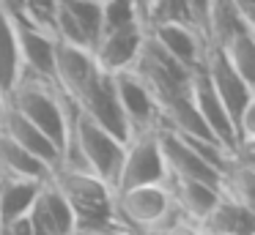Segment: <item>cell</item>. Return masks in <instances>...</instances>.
Returning <instances> with one entry per match:
<instances>
[{
    "label": "cell",
    "instance_id": "6da1fadb",
    "mask_svg": "<svg viewBox=\"0 0 255 235\" xmlns=\"http://www.w3.org/2000/svg\"><path fill=\"white\" fill-rule=\"evenodd\" d=\"M69 101L72 98L52 79L36 77L30 71H22L17 87L8 96V107H14L33 126H39L61 148V153H63L66 140H69Z\"/></svg>",
    "mask_w": 255,
    "mask_h": 235
},
{
    "label": "cell",
    "instance_id": "7a4b0ae2",
    "mask_svg": "<svg viewBox=\"0 0 255 235\" xmlns=\"http://www.w3.org/2000/svg\"><path fill=\"white\" fill-rule=\"evenodd\" d=\"M113 205L116 213L132 233H148L159 230L170 219L181 216L170 200V191L165 183H145L132 189L113 191Z\"/></svg>",
    "mask_w": 255,
    "mask_h": 235
},
{
    "label": "cell",
    "instance_id": "3957f363",
    "mask_svg": "<svg viewBox=\"0 0 255 235\" xmlns=\"http://www.w3.org/2000/svg\"><path fill=\"white\" fill-rule=\"evenodd\" d=\"M200 74L206 77V82L211 85L214 96L222 101V107L228 109V115L233 118V126H236L239 115L255 101V85H250V82L228 63L222 49L217 47L214 41H209V38H206V47H203Z\"/></svg>",
    "mask_w": 255,
    "mask_h": 235
},
{
    "label": "cell",
    "instance_id": "277c9868",
    "mask_svg": "<svg viewBox=\"0 0 255 235\" xmlns=\"http://www.w3.org/2000/svg\"><path fill=\"white\" fill-rule=\"evenodd\" d=\"M165 178H167V169H165V161H162L159 142H156V129L132 134L129 142L124 145V158L116 180H113V191L145 186V183H165Z\"/></svg>",
    "mask_w": 255,
    "mask_h": 235
},
{
    "label": "cell",
    "instance_id": "5b68a950",
    "mask_svg": "<svg viewBox=\"0 0 255 235\" xmlns=\"http://www.w3.org/2000/svg\"><path fill=\"white\" fill-rule=\"evenodd\" d=\"M156 142L162 151V161L170 178H184V180H200V183H211L217 189H222V178L225 175L220 169H214L184 137H178L176 131L156 126Z\"/></svg>",
    "mask_w": 255,
    "mask_h": 235
},
{
    "label": "cell",
    "instance_id": "8992f818",
    "mask_svg": "<svg viewBox=\"0 0 255 235\" xmlns=\"http://www.w3.org/2000/svg\"><path fill=\"white\" fill-rule=\"evenodd\" d=\"M113 87H116L118 104H121L132 134L151 131L159 126V104H156L154 93L148 90V85L140 79V74L134 69L113 74Z\"/></svg>",
    "mask_w": 255,
    "mask_h": 235
},
{
    "label": "cell",
    "instance_id": "52a82bcc",
    "mask_svg": "<svg viewBox=\"0 0 255 235\" xmlns=\"http://www.w3.org/2000/svg\"><path fill=\"white\" fill-rule=\"evenodd\" d=\"M102 71L94 60V49L55 41V74H52V82H55L72 101H77V98L94 85V79Z\"/></svg>",
    "mask_w": 255,
    "mask_h": 235
},
{
    "label": "cell",
    "instance_id": "ba28073f",
    "mask_svg": "<svg viewBox=\"0 0 255 235\" xmlns=\"http://www.w3.org/2000/svg\"><path fill=\"white\" fill-rule=\"evenodd\" d=\"M74 104H77L88 118H94L102 129L110 131L113 137H118L121 142H129L132 129H129L127 118H124V109H121V104H118L116 87H113V74H105V71H102L94 79V85H91Z\"/></svg>",
    "mask_w": 255,
    "mask_h": 235
},
{
    "label": "cell",
    "instance_id": "9c48e42d",
    "mask_svg": "<svg viewBox=\"0 0 255 235\" xmlns=\"http://www.w3.org/2000/svg\"><path fill=\"white\" fill-rule=\"evenodd\" d=\"M28 219L33 224V235H74V208L52 175L39 186Z\"/></svg>",
    "mask_w": 255,
    "mask_h": 235
},
{
    "label": "cell",
    "instance_id": "30bf717a",
    "mask_svg": "<svg viewBox=\"0 0 255 235\" xmlns=\"http://www.w3.org/2000/svg\"><path fill=\"white\" fill-rule=\"evenodd\" d=\"M145 41V25H129L121 30L102 33L99 41L94 44V60L99 71L105 74H118L134 66L140 58V49Z\"/></svg>",
    "mask_w": 255,
    "mask_h": 235
},
{
    "label": "cell",
    "instance_id": "8fae6325",
    "mask_svg": "<svg viewBox=\"0 0 255 235\" xmlns=\"http://www.w3.org/2000/svg\"><path fill=\"white\" fill-rule=\"evenodd\" d=\"M189 93H192V101H195V107H198L200 118H203L206 129L211 131V137H214L225 151H231L233 156H239V140H236L233 118L228 115V109L222 107L220 98L214 96V90H211V85L206 82V77L200 74V69L192 74Z\"/></svg>",
    "mask_w": 255,
    "mask_h": 235
},
{
    "label": "cell",
    "instance_id": "7c38bea8",
    "mask_svg": "<svg viewBox=\"0 0 255 235\" xmlns=\"http://www.w3.org/2000/svg\"><path fill=\"white\" fill-rule=\"evenodd\" d=\"M0 131L6 137H11L17 145H22L28 153H33L39 161H44L52 172L61 167V158H63L61 148H58L39 126H33L25 115H19L17 109L8 107V104H6V109L0 112Z\"/></svg>",
    "mask_w": 255,
    "mask_h": 235
},
{
    "label": "cell",
    "instance_id": "4fadbf2b",
    "mask_svg": "<svg viewBox=\"0 0 255 235\" xmlns=\"http://www.w3.org/2000/svg\"><path fill=\"white\" fill-rule=\"evenodd\" d=\"M11 16H14V25H17L22 69L30 71V74H36V77L52 79V74H55V36L28 25V22L17 14H11Z\"/></svg>",
    "mask_w": 255,
    "mask_h": 235
},
{
    "label": "cell",
    "instance_id": "5bb4252c",
    "mask_svg": "<svg viewBox=\"0 0 255 235\" xmlns=\"http://www.w3.org/2000/svg\"><path fill=\"white\" fill-rule=\"evenodd\" d=\"M165 186L170 191V200L176 205V211L192 224L203 222L222 197V189H217L211 183H200V180H184V178H170L167 175Z\"/></svg>",
    "mask_w": 255,
    "mask_h": 235
},
{
    "label": "cell",
    "instance_id": "9a60e30c",
    "mask_svg": "<svg viewBox=\"0 0 255 235\" xmlns=\"http://www.w3.org/2000/svg\"><path fill=\"white\" fill-rule=\"evenodd\" d=\"M145 33H148L167 55H173L176 60H181L187 69H192V71L200 69L206 36L198 30V27H189V25H151V27H145Z\"/></svg>",
    "mask_w": 255,
    "mask_h": 235
},
{
    "label": "cell",
    "instance_id": "2e32d148",
    "mask_svg": "<svg viewBox=\"0 0 255 235\" xmlns=\"http://www.w3.org/2000/svg\"><path fill=\"white\" fill-rule=\"evenodd\" d=\"M198 227L203 235H255V208L222 194Z\"/></svg>",
    "mask_w": 255,
    "mask_h": 235
},
{
    "label": "cell",
    "instance_id": "e0dca14e",
    "mask_svg": "<svg viewBox=\"0 0 255 235\" xmlns=\"http://www.w3.org/2000/svg\"><path fill=\"white\" fill-rule=\"evenodd\" d=\"M22 58H19V41H17V25L8 11L0 8V90L8 96L17 87L19 77H22Z\"/></svg>",
    "mask_w": 255,
    "mask_h": 235
},
{
    "label": "cell",
    "instance_id": "ac0fdd59",
    "mask_svg": "<svg viewBox=\"0 0 255 235\" xmlns=\"http://www.w3.org/2000/svg\"><path fill=\"white\" fill-rule=\"evenodd\" d=\"M250 30H255V22L247 19L233 0H211L209 16H206V30H203V36L209 41L222 44L228 38L239 36V33H250Z\"/></svg>",
    "mask_w": 255,
    "mask_h": 235
},
{
    "label": "cell",
    "instance_id": "d6986e66",
    "mask_svg": "<svg viewBox=\"0 0 255 235\" xmlns=\"http://www.w3.org/2000/svg\"><path fill=\"white\" fill-rule=\"evenodd\" d=\"M52 169L44 161L28 153L22 145L0 131V178H30V180H47Z\"/></svg>",
    "mask_w": 255,
    "mask_h": 235
},
{
    "label": "cell",
    "instance_id": "ffe728a7",
    "mask_svg": "<svg viewBox=\"0 0 255 235\" xmlns=\"http://www.w3.org/2000/svg\"><path fill=\"white\" fill-rule=\"evenodd\" d=\"M44 180L30 178H0V224L11 222L17 216H25L33 205L39 186Z\"/></svg>",
    "mask_w": 255,
    "mask_h": 235
},
{
    "label": "cell",
    "instance_id": "44dd1931",
    "mask_svg": "<svg viewBox=\"0 0 255 235\" xmlns=\"http://www.w3.org/2000/svg\"><path fill=\"white\" fill-rule=\"evenodd\" d=\"M217 47L222 49V55L228 58V63H231L250 85H255V30L239 33V36L217 44Z\"/></svg>",
    "mask_w": 255,
    "mask_h": 235
},
{
    "label": "cell",
    "instance_id": "7402d4cb",
    "mask_svg": "<svg viewBox=\"0 0 255 235\" xmlns=\"http://www.w3.org/2000/svg\"><path fill=\"white\" fill-rule=\"evenodd\" d=\"M143 25L145 27H151V25H189V27H198V22H195V14H192V8H189L187 0H151V5L143 14Z\"/></svg>",
    "mask_w": 255,
    "mask_h": 235
},
{
    "label": "cell",
    "instance_id": "603a6c76",
    "mask_svg": "<svg viewBox=\"0 0 255 235\" xmlns=\"http://www.w3.org/2000/svg\"><path fill=\"white\" fill-rule=\"evenodd\" d=\"M61 5L83 27V33L91 41V49H94V44L102 36V3H96V0H61Z\"/></svg>",
    "mask_w": 255,
    "mask_h": 235
},
{
    "label": "cell",
    "instance_id": "cb8c5ba5",
    "mask_svg": "<svg viewBox=\"0 0 255 235\" xmlns=\"http://www.w3.org/2000/svg\"><path fill=\"white\" fill-rule=\"evenodd\" d=\"M129 25H143L134 0H102V33L121 30Z\"/></svg>",
    "mask_w": 255,
    "mask_h": 235
},
{
    "label": "cell",
    "instance_id": "d4e9b609",
    "mask_svg": "<svg viewBox=\"0 0 255 235\" xmlns=\"http://www.w3.org/2000/svg\"><path fill=\"white\" fill-rule=\"evenodd\" d=\"M58 11H61V0H25L22 11H19L17 16H22L28 25H33V27H39V30H44L52 36Z\"/></svg>",
    "mask_w": 255,
    "mask_h": 235
},
{
    "label": "cell",
    "instance_id": "484cf974",
    "mask_svg": "<svg viewBox=\"0 0 255 235\" xmlns=\"http://www.w3.org/2000/svg\"><path fill=\"white\" fill-rule=\"evenodd\" d=\"M0 235H33V224H30L28 213L11 219V222H3L0 224Z\"/></svg>",
    "mask_w": 255,
    "mask_h": 235
},
{
    "label": "cell",
    "instance_id": "4316f807",
    "mask_svg": "<svg viewBox=\"0 0 255 235\" xmlns=\"http://www.w3.org/2000/svg\"><path fill=\"white\" fill-rule=\"evenodd\" d=\"M187 3H189V8H192V14H195L198 27H200V30H206V16H209L211 0H187Z\"/></svg>",
    "mask_w": 255,
    "mask_h": 235
},
{
    "label": "cell",
    "instance_id": "83f0119b",
    "mask_svg": "<svg viewBox=\"0 0 255 235\" xmlns=\"http://www.w3.org/2000/svg\"><path fill=\"white\" fill-rule=\"evenodd\" d=\"M22 3L25 0H0V8L8 11V14H19V11H22Z\"/></svg>",
    "mask_w": 255,
    "mask_h": 235
},
{
    "label": "cell",
    "instance_id": "f1b7e54d",
    "mask_svg": "<svg viewBox=\"0 0 255 235\" xmlns=\"http://www.w3.org/2000/svg\"><path fill=\"white\" fill-rule=\"evenodd\" d=\"M134 5L140 8V16H143V14H145V8L151 5V0H134Z\"/></svg>",
    "mask_w": 255,
    "mask_h": 235
},
{
    "label": "cell",
    "instance_id": "f546056e",
    "mask_svg": "<svg viewBox=\"0 0 255 235\" xmlns=\"http://www.w3.org/2000/svg\"><path fill=\"white\" fill-rule=\"evenodd\" d=\"M6 109V96H3V90H0V112Z\"/></svg>",
    "mask_w": 255,
    "mask_h": 235
},
{
    "label": "cell",
    "instance_id": "4dcf8cb0",
    "mask_svg": "<svg viewBox=\"0 0 255 235\" xmlns=\"http://www.w3.org/2000/svg\"><path fill=\"white\" fill-rule=\"evenodd\" d=\"M134 235H156L154 230H148V233H134Z\"/></svg>",
    "mask_w": 255,
    "mask_h": 235
},
{
    "label": "cell",
    "instance_id": "1f68e13d",
    "mask_svg": "<svg viewBox=\"0 0 255 235\" xmlns=\"http://www.w3.org/2000/svg\"><path fill=\"white\" fill-rule=\"evenodd\" d=\"M96 3H102V0H96Z\"/></svg>",
    "mask_w": 255,
    "mask_h": 235
}]
</instances>
